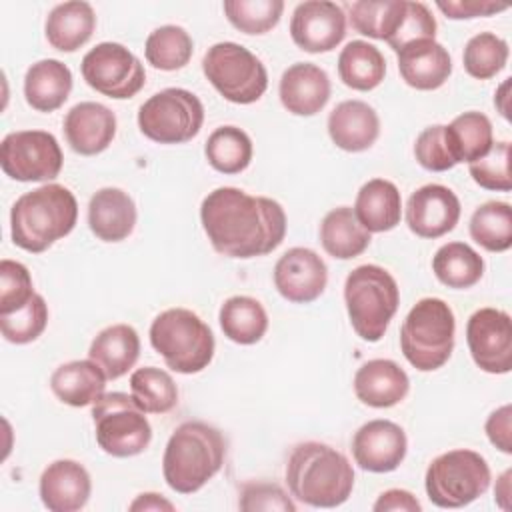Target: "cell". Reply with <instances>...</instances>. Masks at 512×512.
Returning a JSON list of instances; mask_svg holds the SVG:
<instances>
[{"label": "cell", "instance_id": "cell-21", "mask_svg": "<svg viewBox=\"0 0 512 512\" xmlns=\"http://www.w3.org/2000/svg\"><path fill=\"white\" fill-rule=\"evenodd\" d=\"M278 96L290 114L314 116L330 100V78L312 62H296L284 70Z\"/></svg>", "mask_w": 512, "mask_h": 512}, {"label": "cell", "instance_id": "cell-3", "mask_svg": "<svg viewBox=\"0 0 512 512\" xmlns=\"http://www.w3.org/2000/svg\"><path fill=\"white\" fill-rule=\"evenodd\" d=\"M78 220L76 196L62 184H44L22 194L10 210L12 242L32 254L68 236Z\"/></svg>", "mask_w": 512, "mask_h": 512}, {"label": "cell", "instance_id": "cell-19", "mask_svg": "<svg viewBox=\"0 0 512 512\" xmlns=\"http://www.w3.org/2000/svg\"><path fill=\"white\" fill-rule=\"evenodd\" d=\"M64 136L76 154L96 156L116 136V114L100 102H80L64 116Z\"/></svg>", "mask_w": 512, "mask_h": 512}, {"label": "cell", "instance_id": "cell-16", "mask_svg": "<svg viewBox=\"0 0 512 512\" xmlns=\"http://www.w3.org/2000/svg\"><path fill=\"white\" fill-rule=\"evenodd\" d=\"M328 282L326 262L310 248L286 250L274 266V286L282 298L294 304H308L320 298Z\"/></svg>", "mask_w": 512, "mask_h": 512}, {"label": "cell", "instance_id": "cell-27", "mask_svg": "<svg viewBox=\"0 0 512 512\" xmlns=\"http://www.w3.org/2000/svg\"><path fill=\"white\" fill-rule=\"evenodd\" d=\"M72 72L70 68L56 60L44 58L34 62L24 76V98L28 106L38 112L58 110L70 96Z\"/></svg>", "mask_w": 512, "mask_h": 512}, {"label": "cell", "instance_id": "cell-46", "mask_svg": "<svg viewBox=\"0 0 512 512\" xmlns=\"http://www.w3.org/2000/svg\"><path fill=\"white\" fill-rule=\"evenodd\" d=\"M436 38V20L430 12V8L424 2H406L404 18L394 32L390 40V48L394 52L402 50L408 44L422 42V40H434Z\"/></svg>", "mask_w": 512, "mask_h": 512}, {"label": "cell", "instance_id": "cell-51", "mask_svg": "<svg viewBox=\"0 0 512 512\" xmlns=\"http://www.w3.org/2000/svg\"><path fill=\"white\" fill-rule=\"evenodd\" d=\"M372 510L374 512H420L422 504L418 502V498L412 492L392 488L378 496Z\"/></svg>", "mask_w": 512, "mask_h": 512}, {"label": "cell", "instance_id": "cell-54", "mask_svg": "<svg viewBox=\"0 0 512 512\" xmlns=\"http://www.w3.org/2000/svg\"><path fill=\"white\" fill-rule=\"evenodd\" d=\"M508 88H510V78H506V80L502 82V86L498 88V92L494 94V104H496V108L500 110V114H502L504 118H510V114H508V104H506V100H508Z\"/></svg>", "mask_w": 512, "mask_h": 512}, {"label": "cell", "instance_id": "cell-23", "mask_svg": "<svg viewBox=\"0 0 512 512\" xmlns=\"http://www.w3.org/2000/svg\"><path fill=\"white\" fill-rule=\"evenodd\" d=\"M330 140L346 152L368 150L380 134L376 110L362 100H344L328 114Z\"/></svg>", "mask_w": 512, "mask_h": 512}, {"label": "cell", "instance_id": "cell-25", "mask_svg": "<svg viewBox=\"0 0 512 512\" xmlns=\"http://www.w3.org/2000/svg\"><path fill=\"white\" fill-rule=\"evenodd\" d=\"M136 204L120 188H100L88 202V226L102 242H122L136 226Z\"/></svg>", "mask_w": 512, "mask_h": 512}, {"label": "cell", "instance_id": "cell-18", "mask_svg": "<svg viewBox=\"0 0 512 512\" xmlns=\"http://www.w3.org/2000/svg\"><path fill=\"white\" fill-rule=\"evenodd\" d=\"M458 196L442 184H426L410 194L406 224L420 238H440L452 232L460 220Z\"/></svg>", "mask_w": 512, "mask_h": 512}, {"label": "cell", "instance_id": "cell-24", "mask_svg": "<svg viewBox=\"0 0 512 512\" xmlns=\"http://www.w3.org/2000/svg\"><path fill=\"white\" fill-rule=\"evenodd\" d=\"M396 54L402 80L416 90H436L452 74V58L436 40L408 44Z\"/></svg>", "mask_w": 512, "mask_h": 512}, {"label": "cell", "instance_id": "cell-42", "mask_svg": "<svg viewBox=\"0 0 512 512\" xmlns=\"http://www.w3.org/2000/svg\"><path fill=\"white\" fill-rule=\"evenodd\" d=\"M284 12L282 0H226L224 14L228 22L244 34H266Z\"/></svg>", "mask_w": 512, "mask_h": 512}, {"label": "cell", "instance_id": "cell-39", "mask_svg": "<svg viewBox=\"0 0 512 512\" xmlns=\"http://www.w3.org/2000/svg\"><path fill=\"white\" fill-rule=\"evenodd\" d=\"M194 52L190 34L176 24H166L152 30L144 44V56L156 70H180L184 68Z\"/></svg>", "mask_w": 512, "mask_h": 512}, {"label": "cell", "instance_id": "cell-45", "mask_svg": "<svg viewBox=\"0 0 512 512\" xmlns=\"http://www.w3.org/2000/svg\"><path fill=\"white\" fill-rule=\"evenodd\" d=\"M28 268L16 260L0 262V314H12L26 306L34 296Z\"/></svg>", "mask_w": 512, "mask_h": 512}, {"label": "cell", "instance_id": "cell-36", "mask_svg": "<svg viewBox=\"0 0 512 512\" xmlns=\"http://www.w3.org/2000/svg\"><path fill=\"white\" fill-rule=\"evenodd\" d=\"M204 154L214 170L238 174L252 162V140L238 126H220L208 136Z\"/></svg>", "mask_w": 512, "mask_h": 512}, {"label": "cell", "instance_id": "cell-10", "mask_svg": "<svg viewBox=\"0 0 512 512\" xmlns=\"http://www.w3.org/2000/svg\"><path fill=\"white\" fill-rule=\"evenodd\" d=\"M208 82L234 104H252L268 88V72L262 60L236 42H218L202 58Z\"/></svg>", "mask_w": 512, "mask_h": 512}, {"label": "cell", "instance_id": "cell-38", "mask_svg": "<svg viewBox=\"0 0 512 512\" xmlns=\"http://www.w3.org/2000/svg\"><path fill=\"white\" fill-rule=\"evenodd\" d=\"M130 396L146 414H164L178 404V386L166 370L144 366L130 376Z\"/></svg>", "mask_w": 512, "mask_h": 512}, {"label": "cell", "instance_id": "cell-5", "mask_svg": "<svg viewBox=\"0 0 512 512\" xmlns=\"http://www.w3.org/2000/svg\"><path fill=\"white\" fill-rule=\"evenodd\" d=\"M344 302L354 332L366 342H378L398 310L400 290L386 268L362 264L346 276Z\"/></svg>", "mask_w": 512, "mask_h": 512}, {"label": "cell", "instance_id": "cell-32", "mask_svg": "<svg viewBox=\"0 0 512 512\" xmlns=\"http://www.w3.org/2000/svg\"><path fill=\"white\" fill-rule=\"evenodd\" d=\"M448 150L454 162H476L488 154L494 144L492 122L486 114L470 110L456 116L448 126H444Z\"/></svg>", "mask_w": 512, "mask_h": 512}, {"label": "cell", "instance_id": "cell-43", "mask_svg": "<svg viewBox=\"0 0 512 512\" xmlns=\"http://www.w3.org/2000/svg\"><path fill=\"white\" fill-rule=\"evenodd\" d=\"M48 324V304L40 294L12 314H0L2 336L12 344L34 342Z\"/></svg>", "mask_w": 512, "mask_h": 512}, {"label": "cell", "instance_id": "cell-52", "mask_svg": "<svg viewBox=\"0 0 512 512\" xmlns=\"http://www.w3.org/2000/svg\"><path fill=\"white\" fill-rule=\"evenodd\" d=\"M132 512H148V510H168L172 512L174 510V504L170 500H166L162 494H156V492H144V494H138L134 498V502L128 506Z\"/></svg>", "mask_w": 512, "mask_h": 512}, {"label": "cell", "instance_id": "cell-2", "mask_svg": "<svg viewBox=\"0 0 512 512\" xmlns=\"http://www.w3.org/2000/svg\"><path fill=\"white\" fill-rule=\"evenodd\" d=\"M290 494L312 508H336L354 488V468L336 448L322 442L294 446L286 462Z\"/></svg>", "mask_w": 512, "mask_h": 512}, {"label": "cell", "instance_id": "cell-14", "mask_svg": "<svg viewBox=\"0 0 512 512\" xmlns=\"http://www.w3.org/2000/svg\"><path fill=\"white\" fill-rule=\"evenodd\" d=\"M466 342L474 364L488 374L512 370V320L498 308L476 310L466 324Z\"/></svg>", "mask_w": 512, "mask_h": 512}, {"label": "cell", "instance_id": "cell-26", "mask_svg": "<svg viewBox=\"0 0 512 512\" xmlns=\"http://www.w3.org/2000/svg\"><path fill=\"white\" fill-rule=\"evenodd\" d=\"M106 380L104 370L94 360H72L52 372L50 388L60 402L82 408L104 394Z\"/></svg>", "mask_w": 512, "mask_h": 512}, {"label": "cell", "instance_id": "cell-13", "mask_svg": "<svg viewBox=\"0 0 512 512\" xmlns=\"http://www.w3.org/2000/svg\"><path fill=\"white\" fill-rule=\"evenodd\" d=\"M86 84L116 100L136 96L146 82L142 62L118 42H100L86 52L80 64Z\"/></svg>", "mask_w": 512, "mask_h": 512}, {"label": "cell", "instance_id": "cell-48", "mask_svg": "<svg viewBox=\"0 0 512 512\" xmlns=\"http://www.w3.org/2000/svg\"><path fill=\"white\" fill-rule=\"evenodd\" d=\"M238 506L244 512H256V510L294 512L296 510V504L290 500V496L278 484H270V482L244 484L240 490Z\"/></svg>", "mask_w": 512, "mask_h": 512}, {"label": "cell", "instance_id": "cell-1", "mask_svg": "<svg viewBox=\"0 0 512 512\" xmlns=\"http://www.w3.org/2000/svg\"><path fill=\"white\" fill-rule=\"evenodd\" d=\"M200 222L212 248L228 258L270 254L286 236V214L276 200L234 186L208 192L200 204Z\"/></svg>", "mask_w": 512, "mask_h": 512}, {"label": "cell", "instance_id": "cell-41", "mask_svg": "<svg viewBox=\"0 0 512 512\" xmlns=\"http://www.w3.org/2000/svg\"><path fill=\"white\" fill-rule=\"evenodd\" d=\"M508 62V44L494 32H480L472 36L462 54L464 70L476 80H488L504 70Z\"/></svg>", "mask_w": 512, "mask_h": 512}, {"label": "cell", "instance_id": "cell-33", "mask_svg": "<svg viewBox=\"0 0 512 512\" xmlns=\"http://www.w3.org/2000/svg\"><path fill=\"white\" fill-rule=\"evenodd\" d=\"M338 76L352 90H374L386 76V58L374 44L352 40L338 56Z\"/></svg>", "mask_w": 512, "mask_h": 512}, {"label": "cell", "instance_id": "cell-29", "mask_svg": "<svg viewBox=\"0 0 512 512\" xmlns=\"http://www.w3.org/2000/svg\"><path fill=\"white\" fill-rule=\"evenodd\" d=\"M94 28V8L80 0L56 4L44 24L48 44L60 52H74L84 46L92 38Z\"/></svg>", "mask_w": 512, "mask_h": 512}, {"label": "cell", "instance_id": "cell-9", "mask_svg": "<svg viewBox=\"0 0 512 512\" xmlns=\"http://www.w3.org/2000/svg\"><path fill=\"white\" fill-rule=\"evenodd\" d=\"M144 414L126 392H104L92 404L98 446L114 458L142 454L152 440V426Z\"/></svg>", "mask_w": 512, "mask_h": 512}, {"label": "cell", "instance_id": "cell-31", "mask_svg": "<svg viewBox=\"0 0 512 512\" xmlns=\"http://www.w3.org/2000/svg\"><path fill=\"white\" fill-rule=\"evenodd\" d=\"M370 232L360 224L350 206L330 210L320 224V244L332 258L350 260L370 246Z\"/></svg>", "mask_w": 512, "mask_h": 512}, {"label": "cell", "instance_id": "cell-17", "mask_svg": "<svg viewBox=\"0 0 512 512\" xmlns=\"http://www.w3.org/2000/svg\"><path fill=\"white\" fill-rule=\"evenodd\" d=\"M408 450L404 430L392 420H370L362 424L352 438L354 462L374 474L396 470Z\"/></svg>", "mask_w": 512, "mask_h": 512}, {"label": "cell", "instance_id": "cell-50", "mask_svg": "<svg viewBox=\"0 0 512 512\" xmlns=\"http://www.w3.org/2000/svg\"><path fill=\"white\" fill-rule=\"evenodd\" d=\"M486 436L492 446L504 454H512V406L504 404L496 408L486 420Z\"/></svg>", "mask_w": 512, "mask_h": 512}, {"label": "cell", "instance_id": "cell-12", "mask_svg": "<svg viewBox=\"0 0 512 512\" xmlns=\"http://www.w3.org/2000/svg\"><path fill=\"white\" fill-rule=\"evenodd\" d=\"M64 164L60 144L46 130H18L4 136L0 144V166L18 182L54 180Z\"/></svg>", "mask_w": 512, "mask_h": 512}, {"label": "cell", "instance_id": "cell-37", "mask_svg": "<svg viewBox=\"0 0 512 512\" xmlns=\"http://www.w3.org/2000/svg\"><path fill=\"white\" fill-rule=\"evenodd\" d=\"M470 236L488 252H506L512 246V208L508 202L490 200L470 218Z\"/></svg>", "mask_w": 512, "mask_h": 512}, {"label": "cell", "instance_id": "cell-4", "mask_svg": "<svg viewBox=\"0 0 512 512\" xmlns=\"http://www.w3.org/2000/svg\"><path fill=\"white\" fill-rule=\"evenodd\" d=\"M224 458L226 440L220 430L202 420H188L166 442L162 474L174 492L192 494L220 472Z\"/></svg>", "mask_w": 512, "mask_h": 512}, {"label": "cell", "instance_id": "cell-47", "mask_svg": "<svg viewBox=\"0 0 512 512\" xmlns=\"http://www.w3.org/2000/svg\"><path fill=\"white\" fill-rule=\"evenodd\" d=\"M414 156H416L418 164L430 172H446L456 166V162L448 150L446 132H444L442 124L428 126L418 134V138L414 142Z\"/></svg>", "mask_w": 512, "mask_h": 512}, {"label": "cell", "instance_id": "cell-53", "mask_svg": "<svg viewBox=\"0 0 512 512\" xmlns=\"http://www.w3.org/2000/svg\"><path fill=\"white\" fill-rule=\"evenodd\" d=\"M510 478H512V470H504L494 488V500L502 510H510V498H512Z\"/></svg>", "mask_w": 512, "mask_h": 512}, {"label": "cell", "instance_id": "cell-11", "mask_svg": "<svg viewBox=\"0 0 512 512\" xmlns=\"http://www.w3.org/2000/svg\"><path fill=\"white\" fill-rule=\"evenodd\" d=\"M204 122V106L184 88H164L150 96L138 110L140 132L158 144H184Z\"/></svg>", "mask_w": 512, "mask_h": 512}, {"label": "cell", "instance_id": "cell-49", "mask_svg": "<svg viewBox=\"0 0 512 512\" xmlns=\"http://www.w3.org/2000/svg\"><path fill=\"white\" fill-rule=\"evenodd\" d=\"M438 10L452 20H468L478 16H492L508 8V4H498L492 0H438Z\"/></svg>", "mask_w": 512, "mask_h": 512}, {"label": "cell", "instance_id": "cell-44", "mask_svg": "<svg viewBox=\"0 0 512 512\" xmlns=\"http://www.w3.org/2000/svg\"><path fill=\"white\" fill-rule=\"evenodd\" d=\"M510 152L512 146L508 140L494 142L486 156L470 164V176L472 180L484 188V190H496V192H510L512 180H510Z\"/></svg>", "mask_w": 512, "mask_h": 512}, {"label": "cell", "instance_id": "cell-6", "mask_svg": "<svg viewBox=\"0 0 512 512\" xmlns=\"http://www.w3.org/2000/svg\"><path fill=\"white\" fill-rule=\"evenodd\" d=\"M150 344L180 374L202 372L214 358L210 326L188 308H168L150 324Z\"/></svg>", "mask_w": 512, "mask_h": 512}, {"label": "cell", "instance_id": "cell-7", "mask_svg": "<svg viewBox=\"0 0 512 512\" xmlns=\"http://www.w3.org/2000/svg\"><path fill=\"white\" fill-rule=\"evenodd\" d=\"M456 320L442 298H422L406 314L400 328L404 358L420 372L442 368L454 350Z\"/></svg>", "mask_w": 512, "mask_h": 512}, {"label": "cell", "instance_id": "cell-30", "mask_svg": "<svg viewBox=\"0 0 512 512\" xmlns=\"http://www.w3.org/2000/svg\"><path fill=\"white\" fill-rule=\"evenodd\" d=\"M140 356V338L130 324H112L96 334L88 358L94 360L108 380L124 376Z\"/></svg>", "mask_w": 512, "mask_h": 512}, {"label": "cell", "instance_id": "cell-34", "mask_svg": "<svg viewBox=\"0 0 512 512\" xmlns=\"http://www.w3.org/2000/svg\"><path fill=\"white\" fill-rule=\"evenodd\" d=\"M220 328L236 344L248 346L262 340L268 330V314L252 296H232L220 306Z\"/></svg>", "mask_w": 512, "mask_h": 512}, {"label": "cell", "instance_id": "cell-8", "mask_svg": "<svg viewBox=\"0 0 512 512\" xmlns=\"http://www.w3.org/2000/svg\"><path fill=\"white\" fill-rule=\"evenodd\" d=\"M490 478V466L482 454L456 448L430 462L424 488L434 506L462 508L488 490Z\"/></svg>", "mask_w": 512, "mask_h": 512}, {"label": "cell", "instance_id": "cell-15", "mask_svg": "<svg viewBox=\"0 0 512 512\" xmlns=\"http://www.w3.org/2000/svg\"><path fill=\"white\" fill-rule=\"evenodd\" d=\"M290 36L292 42L304 52H330L346 36V14L336 2H300L290 18Z\"/></svg>", "mask_w": 512, "mask_h": 512}, {"label": "cell", "instance_id": "cell-28", "mask_svg": "<svg viewBox=\"0 0 512 512\" xmlns=\"http://www.w3.org/2000/svg\"><path fill=\"white\" fill-rule=\"evenodd\" d=\"M354 214L360 224L372 232H388L400 224L402 198L394 182L372 178L356 194Z\"/></svg>", "mask_w": 512, "mask_h": 512}, {"label": "cell", "instance_id": "cell-35", "mask_svg": "<svg viewBox=\"0 0 512 512\" xmlns=\"http://www.w3.org/2000/svg\"><path fill=\"white\" fill-rule=\"evenodd\" d=\"M432 270L444 286L466 290L480 282L484 274V260L472 246L464 242H448L436 250Z\"/></svg>", "mask_w": 512, "mask_h": 512}, {"label": "cell", "instance_id": "cell-40", "mask_svg": "<svg viewBox=\"0 0 512 512\" xmlns=\"http://www.w3.org/2000/svg\"><path fill=\"white\" fill-rule=\"evenodd\" d=\"M406 10V0H358L350 6V24L356 32L390 40L398 30Z\"/></svg>", "mask_w": 512, "mask_h": 512}, {"label": "cell", "instance_id": "cell-22", "mask_svg": "<svg viewBox=\"0 0 512 512\" xmlns=\"http://www.w3.org/2000/svg\"><path fill=\"white\" fill-rule=\"evenodd\" d=\"M408 390V374L388 358L368 360L354 374L356 398L372 408L396 406L406 398Z\"/></svg>", "mask_w": 512, "mask_h": 512}, {"label": "cell", "instance_id": "cell-20", "mask_svg": "<svg viewBox=\"0 0 512 512\" xmlns=\"http://www.w3.org/2000/svg\"><path fill=\"white\" fill-rule=\"evenodd\" d=\"M38 492L50 512H76L84 508L90 498V474L76 460H54L44 468Z\"/></svg>", "mask_w": 512, "mask_h": 512}]
</instances>
